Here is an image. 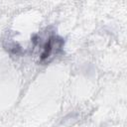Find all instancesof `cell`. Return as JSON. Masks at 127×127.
<instances>
[{"label":"cell","mask_w":127,"mask_h":127,"mask_svg":"<svg viewBox=\"0 0 127 127\" xmlns=\"http://www.w3.org/2000/svg\"><path fill=\"white\" fill-rule=\"evenodd\" d=\"M64 44V41L61 37L59 36L50 37L43 46V51L41 53L40 61L41 62L50 61L51 57H55L62 51Z\"/></svg>","instance_id":"6da1fadb"},{"label":"cell","mask_w":127,"mask_h":127,"mask_svg":"<svg viewBox=\"0 0 127 127\" xmlns=\"http://www.w3.org/2000/svg\"><path fill=\"white\" fill-rule=\"evenodd\" d=\"M9 51L12 53V54H19L20 52H21V47L19 46V45H17V44H13V45H11L10 46V48H9Z\"/></svg>","instance_id":"7a4b0ae2"}]
</instances>
